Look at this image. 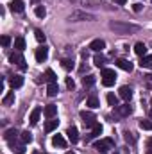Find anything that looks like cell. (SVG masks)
Instances as JSON below:
<instances>
[{
	"mask_svg": "<svg viewBox=\"0 0 152 154\" xmlns=\"http://www.w3.org/2000/svg\"><path fill=\"white\" fill-rule=\"evenodd\" d=\"M109 29H113L118 34H131V32H138L140 25L134 23H122V22H109Z\"/></svg>",
	"mask_w": 152,
	"mask_h": 154,
	"instance_id": "6da1fadb",
	"label": "cell"
},
{
	"mask_svg": "<svg viewBox=\"0 0 152 154\" xmlns=\"http://www.w3.org/2000/svg\"><path fill=\"white\" fill-rule=\"evenodd\" d=\"M93 147H95L97 151H100V152H108L109 149H114V142L111 140V138H102V140L95 142Z\"/></svg>",
	"mask_w": 152,
	"mask_h": 154,
	"instance_id": "7a4b0ae2",
	"label": "cell"
},
{
	"mask_svg": "<svg viewBox=\"0 0 152 154\" xmlns=\"http://www.w3.org/2000/svg\"><path fill=\"white\" fill-rule=\"evenodd\" d=\"M70 20L72 22H93L95 16L90 14V13H86V11H74L70 14Z\"/></svg>",
	"mask_w": 152,
	"mask_h": 154,
	"instance_id": "3957f363",
	"label": "cell"
},
{
	"mask_svg": "<svg viewBox=\"0 0 152 154\" xmlns=\"http://www.w3.org/2000/svg\"><path fill=\"white\" fill-rule=\"evenodd\" d=\"M114 81H116V74H114V70H111V68H104L102 70V84L104 86H113Z\"/></svg>",
	"mask_w": 152,
	"mask_h": 154,
	"instance_id": "277c9868",
	"label": "cell"
},
{
	"mask_svg": "<svg viewBox=\"0 0 152 154\" xmlns=\"http://www.w3.org/2000/svg\"><path fill=\"white\" fill-rule=\"evenodd\" d=\"M81 118H82V122H84L86 127H93L97 124V116L93 115L91 111H81Z\"/></svg>",
	"mask_w": 152,
	"mask_h": 154,
	"instance_id": "5b68a950",
	"label": "cell"
},
{
	"mask_svg": "<svg viewBox=\"0 0 152 154\" xmlns=\"http://www.w3.org/2000/svg\"><path fill=\"white\" fill-rule=\"evenodd\" d=\"M114 113L120 116V118H123V116H129L132 113V106H129V102H125V104H120V106H116L114 108Z\"/></svg>",
	"mask_w": 152,
	"mask_h": 154,
	"instance_id": "8992f818",
	"label": "cell"
},
{
	"mask_svg": "<svg viewBox=\"0 0 152 154\" xmlns=\"http://www.w3.org/2000/svg\"><path fill=\"white\" fill-rule=\"evenodd\" d=\"M118 97L129 102V100H131V97H132V88H131V86H122V88L118 90Z\"/></svg>",
	"mask_w": 152,
	"mask_h": 154,
	"instance_id": "52a82bcc",
	"label": "cell"
},
{
	"mask_svg": "<svg viewBox=\"0 0 152 154\" xmlns=\"http://www.w3.org/2000/svg\"><path fill=\"white\" fill-rule=\"evenodd\" d=\"M47 57H48V48H47L45 45H41L39 48H36V61H38V63L47 61Z\"/></svg>",
	"mask_w": 152,
	"mask_h": 154,
	"instance_id": "ba28073f",
	"label": "cell"
},
{
	"mask_svg": "<svg viewBox=\"0 0 152 154\" xmlns=\"http://www.w3.org/2000/svg\"><path fill=\"white\" fill-rule=\"evenodd\" d=\"M9 61H11L13 65H18V66L25 63V59H23V56H22V52H20V50H14V52L9 56Z\"/></svg>",
	"mask_w": 152,
	"mask_h": 154,
	"instance_id": "9c48e42d",
	"label": "cell"
},
{
	"mask_svg": "<svg viewBox=\"0 0 152 154\" xmlns=\"http://www.w3.org/2000/svg\"><path fill=\"white\" fill-rule=\"evenodd\" d=\"M114 63H116L118 68H122V70H125V72H132V63H131V61H127V59H123V57H118Z\"/></svg>",
	"mask_w": 152,
	"mask_h": 154,
	"instance_id": "30bf717a",
	"label": "cell"
},
{
	"mask_svg": "<svg viewBox=\"0 0 152 154\" xmlns=\"http://www.w3.org/2000/svg\"><path fill=\"white\" fill-rule=\"evenodd\" d=\"M43 115L47 116L48 120H50V118H56V115H57V106H56V104H48V106H45Z\"/></svg>",
	"mask_w": 152,
	"mask_h": 154,
	"instance_id": "8fae6325",
	"label": "cell"
},
{
	"mask_svg": "<svg viewBox=\"0 0 152 154\" xmlns=\"http://www.w3.org/2000/svg\"><path fill=\"white\" fill-rule=\"evenodd\" d=\"M90 48L95 50V52H102V50L106 48V41H104V39H93V41L90 43Z\"/></svg>",
	"mask_w": 152,
	"mask_h": 154,
	"instance_id": "7c38bea8",
	"label": "cell"
},
{
	"mask_svg": "<svg viewBox=\"0 0 152 154\" xmlns=\"http://www.w3.org/2000/svg\"><path fill=\"white\" fill-rule=\"evenodd\" d=\"M9 9H11L13 13H23L25 5H23V2H22V0H13V2L9 4Z\"/></svg>",
	"mask_w": 152,
	"mask_h": 154,
	"instance_id": "4fadbf2b",
	"label": "cell"
},
{
	"mask_svg": "<svg viewBox=\"0 0 152 154\" xmlns=\"http://www.w3.org/2000/svg\"><path fill=\"white\" fill-rule=\"evenodd\" d=\"M100 134H102V125H100V124L97 122V124H95V125L91 127V133H90V136L86 138V142H90L91 138H97V136H100Z\"/></svg>",
	"mask_w": 152,
	"mask_h": 154,
	"instance_id": "5bb4252c",
	"label": "cell"
},
{
	"mask_svg": "<svg viewBox=\"0 0 152 154\" xmlns=\"http://www.w3.org/2000/svg\"><path fill=\"white\" fill-rule=\"evenodd\" d=\"M66 134H68V140L72 142V143H77L79 142V131H77V127H68V131H66Z\"/></svg>",
	"mask_w": 152,
	"mask_h": 154,
	"instance_id": "9a60e30c",
	"label": "cell"
},
{
	"mask_svg": "<svg viewBox=\"0 0 152 154\" xmlns=\"http://www.w3.org/2000/svg\"><path fill=\"white\" fill-rule=\"evenodd\" d=\"M9 84H11L13 90H14V88H22V86H23V77L22 75H13L9 79Z\"/></svg>",
	"mask_w": 152,
	"mask_h": 154,
	"instance_id": "2e32d148",
	"label": "cell"
},
{
	"mask_svg": "<svg viewBox=\"0 0 152 154\" xmlns=\"http://www.w3.org/2000/svg\"><path fill=\"white\" fill-rule=\"evenodd\" d=\"M52 143H54V147H59V149H65V147H66V140H65L61 134H54Z\"/></svg>",
	"mask_w": 152,
	"mask_h": 154,
	"instance_id": "e0dca14e",
	"label": "cell"
},
{
	"mask_svg": "<svg viewBox=\"0 0 152 154\" xmlns=\"http://www.w3.org/2000/svg\"><path fill=\"white\" fill-rule=\"evenodd\" d=\"M57 93H59L57 82H48V86H47V95H48V97H56Z\"/></svg>",
	"mask_w": 152,
	"mask_h": 154,
	"instance_id": "ac0fdd59",
	"label": "cell"
},
{
	"mask_svg": "<svg viewBox=\"0 0 152 154\" xmlns=\"http://www.w3.org/2000/svg\"><path fill=\"white\" fill-rule=\"evenodd\" d=\"M4 138H5L9 143H14V142H16V138H18V131H16V129H9V131H5Z\"/></svg>",
	"mask_w": 152,
	"mask_h": 154,
	"instance_id": "d6986e66",
	"label": "cell"
},
{
	"mask_svg": "<svg viewBox=\"0 0 152 154\" xmlns=\"http://www.w3.org/2000/svg\"><path fill=\"white\" fill-rule=\"evenodd\" d=\"M134 52L140 56V57H143V56H147V47H145V43H141V41H138L136 45H134Z\"/></svg>",
	"mask_w": 152,
	"mask_h": 154,
	"instance_id": "ffe728a7",
	"label": "cell"
},
{
	"mask_svg": "<svg viewBox=\"0 0 152 154\" xmlns=\"http://www.w3.org/2000/svg\"><path fill=\"white\" fill-rule=\"evenodd\" d=\"M59 125V120H56V118H50V120H47V124H45V131L47 133H52L56 127Z\"/></svg>",
	"mask_w": 152,
	"mask_h": 154,
	"instance_id": "44dd1931",
	"label": "cell"
},
{
	"mask_svg": "<svg viewBox=\"0 0 152 154\" xmlns=\"http://www.w3.org/2000/svg\"><path fill=\"white\" fill-rule=\"evenodd\" d=\"M39 115H41V108L36 106L34 109H32V113H31V125H36L39 120Z\"/></svg>",
	"mask_w": 152,
	"mask_h": 154,
	"instance_id": "7402d4cb",
	"label": "cell"
},
{
	"mask_svg": "<svg viewBox=\"0 0 152 154\" xmlns=\"http://www.w3.org/2000/svg\"><path fill=\"white\" fill-rule=\"evenodd\" d=\"M150 65H152V54H147V56H143L140 59V66L141 68H150Z\"/></svg>",
	"mask_w": 152,
	"mask_h": 154,
	"instance_id": "603a6c76",
	"label": "cell"
},
{
	"mask_svg": "<svg viewBox=\"0 0 152 154\" xmlns=\"http://www.w3.org/2000/svg\"><path fill=\"white\" fill-rule=\"evenodd\" d=\"M43 81H47V82H57V77H56V74H54V70H47L45 72V75H43Z\"/></svg>",
	"mask_w": 152,
	"mask_h": 154,
	"instance_id": "cb8c5ba5",
	"label": "cell"
},
{
	"mask_svg": "<svg viewBox=\"0 0 152 154\" xmlns=\"http://www.w3.org/2000/svg\"><path fill=\"white\" fill-rule=\"evenodd\" d=\"M86 106H90L91 109H95V108H99V106H100V102H99V99H97L95 95H90V99L86 100Z\"/></svg>",
	"mask_w": 152,
	"mask_h": 154,
	"instance_id": "d4e9b609",
	"label": "cell"
},
{
	"mask_svg": "<svg viewBox=\"0 0 152 154\" xmlns=\"http://www.w3.org/2000/svg\"><path fill=\"white\" fill-rule=\"evenodd\" d=\"M95 75H86V77H82V84H84V88H91L93 84H95Z\"/></svg>",
	"mask_w": 152,
	"mask_h": 154,
	"instance_id": "484cf974",
	"label": "cell"
},
{
	"mask_svg": "<svg viewBox=\"0 0 152 154\" xmlns=\"http://www.w3.org/2000/svg\"><path fill=\"white\" fill-rule=\"evenodd\" d=\"M11 147H13V151L16 154H25V143H11Z\"/></svg>",
	"mask_w": 152,
	"mask_h": 154,
	"instance_id": "4316f807",
	"label": "cell"
},
{
	"mask_svg": "<svg viewBox=\"0 0 152 154\" xmlns=\"http://www.w3.org/2000/svg\"><path fill=\"white\" fill-rule=\"evenodd\" d=\"M13 102H14V91H9V93H7V95L4 97L2 104H4V106H11Z\"/></svg>",
	"mask_w": 152,
	"mask_h": 154,
	"instance_id": "83f0119b",
	"label": "cell"
},
{
	"mask_svg": "<svg viewBox=\"0 0 152 154\" xmlns=\"http://www.w3.org/2000/svg\"><path fill=\"white\" fill-rule=\"evenodd\" d=\"M14 48H16V50H20V52L25 48V39L22 38V36H18V38L14 39Z\"/></svg>",
	"mask_w": 152,
	"mask_h": 154,
	"instance_id": "f1b7e54d",
	"label": "cell"
},
{
	"mask_svg": "<svg viewBox=\"0 0 152 154\" xmlns=\"http://www.w3.org/2000/svg\"><path fill=\"white\" fill-rule=\"evenodd\" d=\"M138 125H140V129H145V131H150L152 129V120H140L138 122Z\"/></svg>",
	"mask_w": 152,
	"mask_h": 154,
	"instance_id": "f546056e",
	"label": "cell"
},
{
	"mask_svg": "<svg viewBox=\"0 0 152 154\" xmlns=\"http://www.w3.org/2000/svg\"><path fill=\"white\" fill-rule=\"evenodd\" d=\"M93 63H95V65L100 68V66H104V65H106V57H104L102 54H97V56L93 57Z\"/></svg>",
	"mask_w": 152,
	"mask_h": 154,
	"instance_id": "4dcf8cb0",
	"label": "cell"
},
{
	"mask_svg": "<svg viewBox=\"0 0 152 154\" xmlns=\"http://www.w3.org/2000/svg\"><path fill=\"white\" fill-rule=\"evenodd\" d=\"M20 138H22V143H31V142H32V133L23 131V133L20 134Z\"/></svg>",
	"mask_w": 152,
	"mask_h": 154,
	"instance_id": "1f68e13d",
	"label": "cell"
},
{
	"mask_svg": "<svg viewBox=\"0 0 152 154\" xmlns=\"http://www.w3.org/2000/svg\"><path fill=\"white\" fill-rule=\"evenodd\" d=\"M106 99H108V104H109V106H113V108L118 106V97H116L114 93H108V97H106Z\"/></svg>",
	"mask_w": 152,
	"mask_h": 154,
	"instance_id": "d6a6232c",
	"label": "cell"
},
{
	"mask_svg": "<svg viewBox=\"0 0 152 154\" xmlns=\"http://www.w3.org/2000/svg\"><path fill=\"white\" fill-rule=\"evenodd\" d=\"M34 13H36V16H38V18H45V16H47V11H45V7H43V5H36Z\"/></svg>",
	"mask_w": 152,
	"mask_h": 154,
	"instance_id": "836d02e7",
	"label": "cell"
},
{
	"mask_svg": "<svg viewBox=\"0 0 152 154\" xmlns=\"http://www.w3.org/2000/svg\"><path fill=\"white\" fill-rule=\"evenodd\" d=\"M123 138H125V142H127V143H134V142H136L134 133H129V131H125V133H123Z\"/></svg>",
	"mask_w": 152,
	"mask_h": 154,
	"instance_id": "e575fe53",
	"label": "cell"
},
{
	"mask_svg": "<svg viewBox=\"0 0 152 154\" xmlns=\"http://www.w3.org/2000/svg\"><path fill=\"white\" fill-rule=\"evenodd\" d=\"M61 65H63L65 70H72V68H74V61H72V59H63Z\"/></svg>",
	"mask_w": 152,
	"mask_h": 154,
	"instance_id": "d590c367",
	"label": "cell"
},
{
	"mask_svg": "<svg viewBox=\"0 0 152 154\" xmlns=\"http://www.w3.org/2000/svg\"><path fill=\"white\" fill-rule=\"evenodd\" d=\"M34 36H36V39H38L39 43H43V41L47 39V36L43 34V31H39V29H36V31H34Z\"/></svg>",
	"mask_w": 152,
	"mask_h": 154,
	"instance_id": "8d00e7d4",
	"label": "cell"
},
{
	"mask_svg": "<svg viewBox=\"0 0 152 154\" xmlns=\"http://www.w3.org/2000/svg\"><path fill=\"white\" fill-rule=\"evenodd\" d=\"M66 86H68L70 90H74V88H75V82H74V79H72V77H66Z\"/></svg>",
	"mask_w": 152,
	"mask_h": 154,
	"instance_id": "74e56055",
	"label": "cell"
},
{
	"mask_svg": "<svg viewBox=\"0 0 152 154\" xmlns=\"http://www.w3.org/2000/svg\"><path fill=\"white\" fill-rule=\"evenodd\" d=\"M2 45H4V47H9V45H11V38H9V36H2Z\"/></svg>",
	"mask_w": 152,
	"mask_h": 154,
	"instance_id": "f35d334b",
	"label": "cell"
},
{
	"mask_svg": "<svg viewBox=\"0 0 152 154\" xmlns=\"http://www.w3.org/2000/svg\"><path fill=\"white\" fill-rule=\"evenodd\" d=\"M141 9H143V5H141V4H134V5H132V11H136V13H140Z\"/></svg>",
	"mask_w": 152,
	"mask_h": 154,
	"instance_id": "ab89813d",
	"label": "cell"
},
{
	"mask_svg": "<svg viewBox=\"0 0 152 154\" xmlns=\"http://www.w3.org/2000/svg\"><path fill=\"white\" fill-rule=\"evenodd\" d=\"M147 149H152V136L147 140Z\"/></svg>",
	"mask_w": 152,
	"mask_h": 154,
	"instance_id": "60d3db41",
	"label": "cell"
},
{
	"mask_svg": "<svg viewBox=\"0 0 152 154\" xmlns=\"http://www.w3.org/2000/svg\"><path fill=\"white\" fill-rule=\"evenodd\" d=\"M125 2H127V0H114V4H118V5H123Z\"/></svg>",
	"mask_w": 152,
	"mask_h": 154,
	"instance_id": "b9f144b4",
	"label": "cell"
},
{
	"mask_svg": "<svg viewBox=\"0 0 152 154\" xmlns=\"http://www.w3.org/2000/svg\"><path fill=\"white\" fill-rule=\"evenodd\" d=\"M147 77V81H149V82H152V74H149V75H145Z\"/></svg>",
	"mask_w": 152,
	"mask_h": 154,
	"instance_id": "7bdbcfd3",
	"label": "cell"
},
{
	"mask_svg": "<svg viewBox=\"0 0 152 154\" xmlns=\"http://www.w3.org/2000/svg\"><path fill=\"white\" fill-rule=\"evenodd\" d=\"M147 154H152V149H147Z\"/></svg>",
	"mask_w": 152,
	"mask_h": 154,
	"instance_id": "ee69618b",
	"label": "cell"
},
{
	"mask_svg": "<svg viewBox=\"0 0 152 154\" xmlns=\"http://www.w3.org/2000/svg\"><path fill=\"white\" fill-rule=\"evenodd\" d=\"M149 116H150V120H152V109H150V111H149Z\"/></svg>",
	"mask_w": 152,
	"mask_h": 154,
	"instance_id": "f6af8a7d",
	"label": "cell"
},
{
	"mask_svg": "<svg viewBox=\"0 0 152 154\" xmlns=\"http://www.w3.org/2000/svg\"><path fill=\"white\" fill-rule=\"evenodd\" d=\"M150 106H152V97H150Z\"/></svg>",
	"mask_w": 152,
	"mask_h": 154,
	"instance_id": "bcb514c9",
	"label": "cell"
},
{
	"mask_svg": "<svg viewBox=\"0 0 152 154\" xmlns=\"http://www.w3.org/2000/svg\"><path fill=\"white\" fill-rule=\"evenodd\" d=\"M70 2H77V0H70Z\"/></svg>",
	"mask_w": 152,
	"mask_h": 154,
	"instance_id": "7dc6e473",
	"label": "cell"
},
{
	"mask_svg": "<svg viewBox=\"0 0 152 154\" xmlns=\"http://www.w3.org/2000/svg\"><path fill=\"white\" fill-rule=\"evenodd\" d=\"M150 68H152V65H150Z\"/></svg>",
	"mask_w": 152,
	"mask_h": 154,
	"instance_id": "c3c4849f",
	"label": "cell"
}]
</instances>
